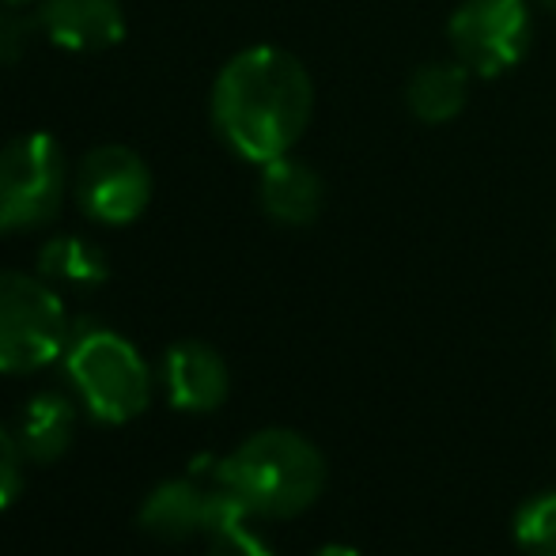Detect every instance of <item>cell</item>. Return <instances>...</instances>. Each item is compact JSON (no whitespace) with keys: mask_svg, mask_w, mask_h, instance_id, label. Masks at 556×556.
Segmentation results:
<instances>
[{"mask_svg":"<svg viewBox=\"0 0 556 556\" xmlns=\"http://www.w3.org/2000/svg\"><path fill=\"white\" fill-rule=\"evenodd\" d=\"M318 556H359L356 549H349V545H326Z\"/></svg>","mask_w":556,"mask_h":556,"instance_id":"d6986e66","label":"cell"},{"mask_svg":"<svg viewBox=\"0 0 556 556\" xmlns=\"http://www.w3.org/2000/svg\"><path fill=\"white\" fill-rule=\"evenodd\" d=\"M242 511L220 484H201L193 477L163 481L140 507V527L163 542H186L193 534H208L227 515Z\"/></svg>","mask_w":556,"mask_h":556,"instance_id":"ba28073f","label":"cell"},{"mask_svg":"<svg viewBox=\"0 0 556 556\" xmlns=\"http://www.w3.org/2000/svg\"><path fill=\"white\" fill-rule=\"evenodd\" d=\"M515 542L530 556H556V492H542L519 507Z\"/></svg>","mask_w":556,"mask_h":556,"instance_id":"9a60e30c","label":"cell"},{"mask_svg":"<svg viewBox=\"0 0 556 556\" xmlns=\"http://www.w3.org/2000/svg\"><path fill=\"white\" fill-rule=\"evenodd\" d=\"M257 198H262V208L269 220L285 227H303V224H315L318 213H323L326 186L307 163L292 160V155H280V160L262 167Z\"/></svg>","mask_w":556,"mask_h":556,"instance_id":"8fae6325","label":"cell"},{"mask_svg":"<svg viewBox=\"0 0 556 556\" xmlns=\"http://www.w3.org/2000/svg\"><path fill=\"white\" fill-rule=\"evenodd\" d=\"M534 4H542L545 12H553V15H556V0H534Z\"/></svg>","mask_w":556,"mask_h":556,"instance_id":"ffe728a7","label":"cell"},{"mask_svg":"<svg viewBox=\"0 0 556 556\" xmlns=\"http://www.w3.org/2000/svg\"><path fill=\"white\" fill-rule=\"evenodd\" d=\"M35 30H38L35 20L12 12V8H0V65H15L27 53Z\"/></svg>","mask_w":556,"mask_h":556,"instance_id":"e0dca14e","label":"cell"},{"mask_svg":"<svg viewBox=\"0 0 556 556\" xmlns=\"http://www.w3.org/2000/svg\"><path fill=\"white\" fill-rule=\"evenodd\" d=\"M65 364L88 413L103 425H125L140 417L152 397V379H148V364L140 359V352L122 333L103 330V326L73 330Z\"/></svg>","mask_w":556,"mask_h":556,"instance_id":"3957f363","label":"cell"},{"mask_svg":"<svg viewBox=\"0 0 556 556\" xmlns=\"http://www.w3.org/2000/svg\"><path fill=\"white\" fill-rule=\"evenodd\" d=\"M73 326L46 277L0 269V371H38L68 349Z\"/></svg>","mask_w":556,"mask_h":556,"instance_id":"5b68a950","label":"cell"},{"mask_svg":"<svg viewBox=\"0 0 556 556\" xmlns=\"http://www.w3.org/2000/svg\"><path fill=\"white\" fill-rule=\"evenodd\" d=\"M216 484L247 515L292 519L323 496L326 458L300 432L265 428L216 466Z\"/></svg>","mask_w":556,"mask_h":556,"instance_id":"7a4b0ae2","label":"cell"},{"mask_svg":"<svg viewBox=\"0 0 556 556\" xmlns=\"http://www.w3.org/2000/svg\"><path fill=\"white\" fill-rule=\"evenodd\" d=\"M469 68L462 61H428L409 76L405 103L428 125H443L466 106Z\"/></svg>","mask_w":556,"mask_h":556,"instance_id":"4fadbf2b","label":"cell"},{"mask_svg":"<svg viewBox=\"0 0 556 556\" xmlns=\"http://www.w3.org/2000/svg\"><path fill=\"white\" fill-rule=\"evenodd\" d=\"M76 435V405L58 390H42L27 402L20 417V446L35 462H58Z\"/></svg>","mask_w":556,"mask_h":556,"instance_id":"7c38bea8","label":"cell"},{"mask_svg":"<svg viewBox=\"0 0 556 556\" xmlns=\"http://www.w3.org/2000/svg\"><path fill=\"white\" fill-rule=\"evenodd\" d=\"M35 23L68 53H103L125 38L122 0H38Z\"/></svg>","mask_w":556,"mask_h":556,"instance_id":"9c48e42d","label":"cell"},{"mask_svg":"<svg viewBox=\"0 0 556 556\" xmlns=\"http://www.w3.org/2000/svg\"><path fill=\"white\" fill-rule=\"evenodd\" d=\"M38 273L46 280H58V285L91 288L111 277V262H106L99 242L80 239V235H53L38 250Z\"/></svg>","mask_w":556,"mask_h":556,"instance_id":"5bb4252c","label":"cell"},{"mask_svg":"<svg viewBox=\"0 0 556 556\" xmlns=\"http://www.w3.org/2000/svg\"><path fill=\"white\" fill-rule=\"evenodd\" d=\"M20 484H23V446L0 425V507L12 504Z\"/></svg>","mask_w":556,"mask_h":556,"instance_id":"ac0fdd59","label":"cell"},{"mask_svg":"<svg viewBox=\"0 0 556 556\" xmlns=\"http://www.w3.org/2000/svg\"><path fill=\"white\" fill-rule=\"evenodd\" d=\"M4 4H27V0H4Z\"/></svg>","mask_w":556,"mask_h":556,"instance_id":"44dd1931","label":"cell"},{"mask_svg":"<svg viewBox=\"0 0 556 556\" xmlns=\"http://www.w3.org/2000/svg\"><path fill=\"white\" fill-rule=\"evenodd\" d=\"M446 35L469 73L500 76L527 58L530 4L527 0H462Z\"/></svg>","mask_w":556,"mask_h":556,"instance_id":"8992f818","label":"cell"},{"mask_svg":"<svg viewBox=\"0 0 556 556\" xmlns=\"http://www.w3.org/2000/svg\"><path fill=\"white\" fill-rule=\"evenodd\" d=\"M208 111L224 144L247 163L265 167L292 152L307 132L315 84L295 53L250 46L220 68Z\"/></svg>","mask_w":556,"mask_h":556,"instance_id":"6da1fadb","label":"cell"},{"mask_svg":"<svg viewBox=\"0 0 556 556\" xmlns=\"http://www.w3.org/2000/svg\"><path fill=\"white\" fill-rule=\"evenodd\" d=\"M73 190L68 163L50 132H23L0 148V231L46 227Z\"/></svg>","mask_w":556,"mask_h":556,"instance_id":"277c9868","label":"cell"},{"mask_svg":"<svg viewBox=\"0 0 556 556\" xmlns=\"http://www.w3.org/2000/svg\"><path fill=\"white\" fill-rule=\"evenodd\" d=\"M73 193L84 216L106 227H125L144 216L152 201V170L132 148L99 144L76 167Z\"/></svg>","mask_w":556,"mask_h":556,"instance_id":"52a82bcc","label":"cell"},{"mask_svg":"<svg viewBox=\"0 0 556 556\" xmlns=\"http://www.w3.org/2000/svg\"><path fill=\"white\" fill-rule=\"evenodd\" d=\"M208 556H273V549L247 527V511H235L208 530Z\"/></svg>","mask_w":556,"mask_h":556,"instance_id":"2e32d148","label":"cell"},{"mask_svg":"<svg viewBox=\"0 0 556 556\" xmlns=\"http://www.w3.org/2000/svg\"><path fill=\"white\" fill-rule=\"evenodd\" d=\"M163 379H167L170 402L186 413H208L227 397V364L205 341L175 344L163 364Z\"/></svg>","mask_w":556,"mask_h":556,"instance_id":"30bf717a","label":"cell"}]
</instances>
